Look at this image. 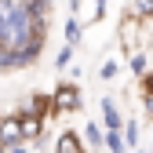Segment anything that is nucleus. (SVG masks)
I'll return each instance as SVG.
<instances>
[{"label": "nucleus", "mask_w": 153, "mask_h": 153, "mask_svg": "<svg viewBox=\"0 0 153 153\" xmlns=\"http://www.w3.org/2000/svg\"><path fill=\"white\" fill-rule=\"evenodd\" d=\"M48 26L29 15L26 0H0V73L29 69L44 55Z\"/></svg>", "instance_id": "f257e3e1"}, {"label": "nucleus", "mask_w": 153, "mask_h": 153, "mask_svg": "<svg viewBox=\"0 0 153 153\" xmlns=\"http://www.w3.org/2000/svg\"><path fill=\"white\" fill-rule=\"evenodd\" d=\"M51 95H55V117H62V113H76V109L84 106V95H80V84H76V80H62Z\"/></svg>", "instance_id": "f03ea898"}, {"label": "nucleus", "mask_w": 153, "mask_h": 153, "mask_svg": "<svg viewBox=\"0 0 153 153\" xmlns=\"http://www.w3.org/2000/svg\"><path fill=\"white\" fill-rule=\"evenodd\" d=\"M69 15H76L84 26L106 18V0H69Z\"/></svg>", "instance_id": "7ed1b4c3"}, {"label": "nucleus", "mask_w": 153, "mask_h": 153, "mask_svg": "<svg viewBox=\"0 0 153 153\" xmlns=\"http://www.w3.org/2000/svg\"><path fill=\"white\" fill-rule=\"evenodd\" d=\"M18 120H22V135H26V142H40V139H44L48 120H44V117H36L29 106H22V109H18Z\"/></svg>", "instance_id": "20e7f679"}, {"label": "nucleus", "mask_w": 153, "mask_h": 153, "mask_svg": "<svg viewBox=\"0 0 153 153\" xmlns=\"http://www.w3.org/2000/svg\"><path fill=\"white\" fill-rule=\"evenodd\" d=\"M22 120H18V113H7V117H0V146H15L22 142Z\"/></svg>", "instance_id": "39448f33"}, {"label": "nucleus", "mask_w": 153, "mask_h": 153, "mask_svg": "<svg viewBox=\"0 0 153 153\" xmlns=\"http://www.w3.org/2000/svg\"><path fill=\"white\" fill-rule=\"evenodd\" d=\"M99 109H102V120H106V131H124V117H120V109H117V99H109V95H102V102H99Z\"/></svg>", "instance_id": "423d86ee"}, {"label": "nucleus", "mask_w": 153, "mask_h": 153, "mask_svg": "<svg viewBox=\"0 0 153 153\" xmlns=\"http://www.w3.org/2000/svg\"><path fill=\"white\" fill-rule=\"evenodd\" d=\"M84 135H76V131H62L59 139H55V153H88L84 149Z\"/></svg>", "instance_id": "0eeeda50"}, {"label": "nucleus", "mask_w": 153, "mask_h": 153, "mask_svg": "<svg viewBox=\"0 0 153 153\" xmlns=\"http://www.w3.org/2000/svg\"><path fill=\"white\" fill-rule=\"evenodd\" d=\"M29 109L36 113V117H44V120L55 117V95H51V91H36L33 99H29Z\"/></svg>", "instance_id": "6e6552de"}, {"label": "nucleus", "mask_w": 153, "mask_h": 153, "mask_svg": "<svg viewBox=\"0 0 153 153\" xmlns=\"http://www.w3.org/2000/svg\"><path fill=\"white\" fill-rule=\"evenodd\" d=\"M80 135H84V142H88L91 149H106V131L99 128V120H88Z\"/></svg>", "instance_id": "1a4fd4ad"}, {"label": "nucleus", "mask_w": 153, "mask_h": 153, "mask_svg": "<svg viewBox=\"0 0 153 153\" xmlns=\"http://www.w3.org/2000/svg\"><path fill=\"white\" fill-rule=\"evenodd\" d=\"M62 36H66V44H69V48H76V44H80V36H84V22H80L76 15H69V18H66V33H62Z\"/></svg>", "instance_id": "9d476101"}, {"label": "nucleus", "mask_w": 153, "mask_h": 153, "mask_svg": "<svg viewBox=\"0 0 153 153\" xmlns=\"http://www.w3.org/2000/svg\"><path fill=\"white\" fill-rule=\"evenodd\" d=\"M26 7L36 22H51V0H26Z\"/></svg>", "instance_id": "9b49d317"}, {"label": "nucleus", "mask_w": 153, "mask_h": 153, "mask_svg": "<svg viewBox=\"0 0 153 153\" xmlns=\"http://www.w3.org/2000/svg\"><path fill=\"white\" fill-rule=\"evenodd\" d=\"M124 66H128L131 73H135V76H139V80H142V76L149 73V59H146V51H135V55H131V59H128Z\"/></svg>", "instance_id": "f8f14e48"}, {"label": "nucleus", "mask_w": 153, "mask_h": 153, "mask_svg": "<svg viewBox=\"0 0 153 153\" xmlns=\"http://www.w3.org/2000/svg\"><path fill=\"white\" fill-rule=\"evenodd\" d=\"M106 149L109 153H128V139H124V131H106Z\"/></svg>", "instance_id": "ddd939ff"}, {"label": "nucleus", "mask_w": 153, "mask_h": 153, "mask_svg": "<svg viewBox=\"0 0 153 153\" xmlns=\"http://www.w3.org/2000/svg\"><path fill=\"white\" fill-rule=\"evenodd\" d=\"M139 135H142V124H139V120H128V124H124V139H128L131 149H139Z\"/></svg>", "instance_id": "4468645a"}, {"label": "nucleus", "mask_w": 153, "mask_h": 153, "mask_svg": "<svg viewBox=\"0 0 153 153\" xmlns=\"http://www.w3.org/2000/svg\"><path fill=\"white\" fill-rule=\"evenodd\" d=\"M69 66H73V48L62 44V51L55 55V69H69Z\"/></svg>", "instance_id": "2eb2a0df"}, {"label": "nucleus", "mask_w": 153, "mask_h": 153, "mask_svg": "<svg viewBox=\"0 0 153 153\" xmlns=\"http://www.w3.org/2000/svg\"><path fill=\"white\" fill-rule=\"evenodd\" d=\"M131 4H135V18H139V22L153 18V0H131Z\"/></svg>", "instance_id": "dca6fc26"}, {"label": "nucleus", "mask_w": 153, "mask_h": 153, "mask_svg": "<svg viewBox=\"0 0 153 153\" xmlns=\"http://www.w3.org/2000/svg\"><path fill=\"white\" fill-rule=\"evenodd\" d=\"M117 73H120V66H117V62H102V66H99V76H102V80H113Z\"/></svg>", "instance_id": "f3484780"}, {"label": "nucleus", "mask_w": 153, "mask_h": 153, "mask_svg": "<svg viewBox=\"0 0 153 153\" xmlns=\"http://www.w3.org/2000/svg\"><path fill=\"white\" fill-rule=\"evenodd\" d=\"M29 149H33V142H26V139L15 142V146H4V153H29Z\"/></svg>", "instance_id": "a211bd4d"}, {"label": "nucleus", "mask_w": 153, "mask_h": 153, "mask_svg": "<svg viewBox=\"0 0 153 153\" xmlns=\"http://www.w3.org/2000/svg\"><path fill=\"white\" fill-rule=\"evenodd\" d=\"M139 91H142V95H153V69H149L142 80H139Z\"/></svg>", "instance_id": "6ab92c4d"}, {"label": "nucleus", "mask_w": 153, "mask_h": 153, "mask_svg": "<svg viewBox=\"0 0 153 153\" xmlns=\"http://www.w3.org/2000/svg\"><path fill=\"white\" fill-rule=\"evenodd\" d=\"M142 109H146V117L153 120V95H142Z\"/></svg>", "instance_id": "aec40b11"}, {"label": "nucleus", "mask_w": 153, "mask_h": 153, "mask_svg": "<svg viewBox=\"0 0 153 153\" xmlns=\"http://www.w3.org/2000/svg\"><path fill=\"white\" fill-rule=\"evenodd\" d=\"M139 153H153V149H139Z\"/></svg>", "instance_id": "412c9836"}, {"label": "nucleus", "mask_w": 153, "mask_h": 153, "mask_svg": "<svg viewBox=\"0 0 153 153\" xmlns=\"http://www.w3.org/2000/svg\"><path fill=\"white\" fill-rule=\"evenodd\" d=\"M149 149H153V139H149Z\"/></svg>", "instance_id": "4be33fe9"}, {"label": "nucleus", "mask_w": 153, "mask_h": 153, "mask_svg": "<svg viewBox=\"0 0 153 153\" xmlns=\"http://www.w3.org/2000/svg\"><path fill=\"white\" fill-rule=\"evenodd\" d=\"M0 153H4V146H0Z\"/></svg>", "instance_id": "5701e85b"}]
</instances>
